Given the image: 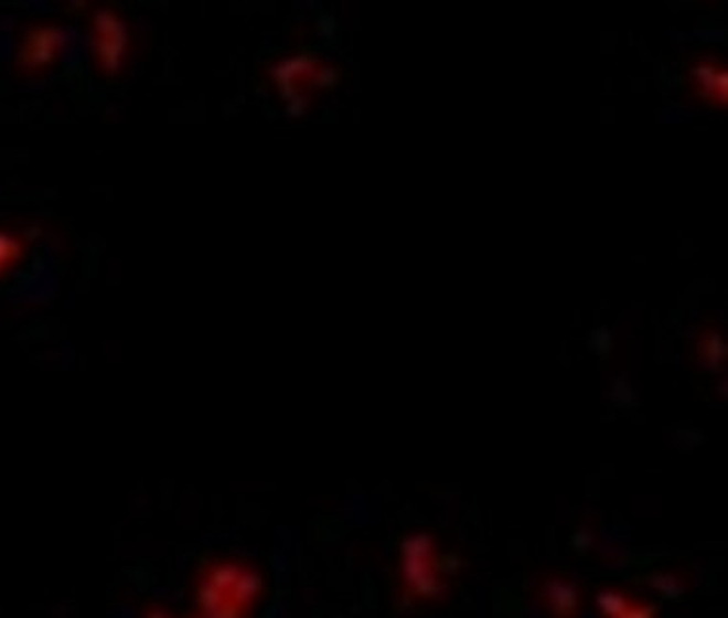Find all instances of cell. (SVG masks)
Masks as SVG:
<instances>
[{"label": "cell", "instance_id": "6da1fadb", "mask_svg": "<svg viewBox=\"0 0 728 618\" xmlns=\"http://www.w3.org/2000/svg\"><path fill=\"white\" fill-rule=\"evenodd\" d=\"M400 572H403L404 586L414 597L433 601L445 595L447 584L441 576V566L431 533H411L404 540Z\"/></svg>", "mask_w": 728, "mask_h": 618}, {"label": "cell", "instance_id": "7a4b0ae2", "mask_svg": "<svg viewBox=\"0 0 728 618\" xmlns=\"http://www.w3.org/2000/svg\"><path fill=\"white\" fill-rule=\"evenodd\" d=\"M92 49L97 66L115 76L125 66L130 53V33L126 22L115 10L103 8L92 20Z\"/></svg>", "mask_w": 728, "mask_h": 618}, {"label": "cell", "instance_id": "3957f363", "mask_svg": "<svg viewBox=\"0 0 728 618\" xmlns=\"http://www.w3.org/2000/svg\"><path fill=\"white\" fill-rule=\"evenodd\" d=\"M727 66L725 62L705 56L694 64L689 74V87L697 99L711 107L722 108L727 103Z\"/></svg>", "mask_w": 728, "mask_h": 618}, {"label": "cell", "instance_id": "277c9868", "mask_svg": "<svg viewBox=\"0 0 728 618\" xmlns=\"http://www.w3.org/2000/svg\"><path fill=\"white\" fill-rule=\"evenodd\" d=\"M61 46H63L61 30L51 28V25L33 28L28 33V39H25L24 46H22L20 61H22L25 68H47L56 61V56L61 53Z\"/></svg>", "mask_w": 728, "mask_h": 618}, {"label": "cell", "instance_id": "5b68a950", "mask_svg": "<svg viewBox=\"0 0 728 618\" xmlns=\"http://www.w3.org/2000/svg\"><path fill=\"white\" fill-rule=\"evenodd\" d=\"M543 601L553 618H578L581 609L580 587L572 579L550 576L542 586Z\"/></svg>", "mask_w": 728, "mask_h": 618}, {"label": "cell", "instance_id": "8992f818", "mask_svg": "<svg viewBox=\"0 0 728 618\" xmlns=\"http://www.w3.org/2000/svg\"><path fill=\"white\" fill-rule=\"evenodd\" d=\"M319 66L308 58H292L275 68V82L285 95H302L319 82Z\"/></svg>", "mask_w": 728, "mask_h": 618}, {"label": "cell", "instance_id": "52a82bcc", "mask_svg": "<svg viewBox=\"0 0 728 618\" xmlns=\"http://www.w3.org/2000/svg\"><path fill=\"white\" fill-rule=\"evenodd\" d=\"M697 354L707 370H720L727 358V348H725L720 332L711 331V329L702 332L699 342H697Z\"/></svg>", "mask_w": 728, "mask_h": 618}, {"label": "cell", "instance_id": "ba28073f", "mask_svg": "<svg viewBox=\"0 0 728 618\" xmlns=\"http://www.w3.org/2000/svg\"><path fill=\"white\" fill-rule=\"evenodd\" d=\"M632 605V599L619 589H601L597 594V607L607 618H619Z\"/></svg>", "mask_w": 728, "mask_h": 618}, {"label": "cell", "instance_id": "9c48e42d", "mask_svg": "<svg viewBox=\"0 0 728 618\" xmlns=\"http://www.w3.org/2000/svg\"><path fill=\"white\" fill-rule=\"evenodd\" d=\"M20 252H22L20 239L9 234H0V269L14 262Z\"/></svg>", "mask_w": 728, "mask_h": 618}, {"label": "cell", "instance_id": "30bf717a", "mask_svg": "<svg viewBox=\"0 0 728 618\" xmlns=\"http://www.w3.org/2000/svg\"><path fill=\"white\" fill-rule=\"evenodd\" d=\"M651 586L659 589L661 594L665 595H678L682 594V582L681 579L673 576V574H657L651 578Z\"/></svg>", "mask_w": 728, "mask_h": 618}, {"label": "cell", "instance_id": "8fae6325", "mask_svg": "<svg viewBox=\"0 0 728 618\" xmlns=\"http://www.w3.org/2000/svg\"><path fill=\"white\" fill-rule=\"evenodd\" d=\"M619 618H657V609L645 603L632 601V605Z\"/></svg>", "mask_w": 728, "mask_h": 618}]
</instances>
